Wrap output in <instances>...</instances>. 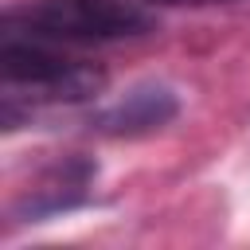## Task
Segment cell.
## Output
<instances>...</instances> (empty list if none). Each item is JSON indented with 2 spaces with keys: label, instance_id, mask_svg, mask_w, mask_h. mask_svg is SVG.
Listing matches in <instances>:
<instances>
[{
  "label": "cell",
  "instance_id": "7a4b0ae2",
  "mask_svg": "<svg viewBox=\"0 0 250 250\" xmlns=\"http://www.w3.org/2000/svg\"><path fill=\"white\" fill-rule=\"evenodd\" d=\"M0 74L4 86H23L31 98L43 102H86L105 86V74L98 66L55 55L39 39H20V35H4Z\"/></svg>",
  "mask_w": 250,
  "mask_h": 250
},
{
  "label": "cell",
  "instance_id": "6da1fadb",
  "mask_svg": "<svg viewBox=\"0 0 250 250\" xmlns=\"http://www.w3.org/2000/svg\"><path fill=\"white\" fill-rule=\"evenodd\" d=\"M156 27L133 0H27L4 12V31L39 43H117Z\"/></svg>",
  "mask_w": 250,
  "mask_h": 250
},
{
  "label": "cell",
  "instance_id": "3957f363",
  "mask_svg": "<svg viewBox=\"0 0 250 250\" xmlns=\"http://www.w3.org/2000/svg\"><path fill=\"white\" fill-rule=\"evenodd\" d=\"M176 113H180L176 94L168 86H160V82H145V86H133L113 105H105L102 113H94L90 125L109 133V137H141V133L164 129Z\"/></svg>",
  "mask_w": 250,
  "mask_h": 250
},
{
  "label": "cell",
  "instance_id": "277c9868",
  "mask_svg": "<svg viewBox=\"0 0 250 250\" xmlns=\"http://www.w3.org/2000/svg\"><path fill=\"white\" fill-rule=\"evenodd\" d=\"M94 176V164L90 160H66L62 168H55V176L35 188L23 203H20V215L23 219H47V215H59V211H70L86 199V184Z\"/></svg>",
  "mask_w": 250,
  "mask_h": 250
}]
</instances>
